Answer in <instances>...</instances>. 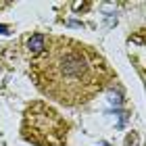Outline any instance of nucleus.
Returning <instances> with one entry per match:
<instances>
[{"mask_svg":"<svg viewBox=\"0 0 146 146\" xmlns=\"http://www.w3.org/2000/svg\"><path fill=\"white\" fill-rule=\"evenodd\" d=\"M21 134L34 146H65L69 136V123L48 102L36 100L23 113Z\"/></svg>","mask_w":146,"mask_h":146,"instance_id":"2","label":"nucleus"},{"mask_svg":"<svg viewBox=\"0 0 146 146\" xmlns=\"http://www.w3.org/2000/svg\"><path fill=\"white\" fill-rule=\"evenodd\" d=\"M31 79L50 100L67 107L90 102L113 79L109 63L92 46L73 38H48L31 61Z\"/></svg>","mask_w":146,"mask_h":146,"instance_id":"1","label":"nucleus"},{"mask_svg":"<svg viewBox=\"0 0 146 146\" xmlns=\"http://www.w3.org/2000/svg\"><path fill=\"white\" fill-rule=\"evenodd\" d=\"M44 46H46V38L42 34H36V36H31L29 38V42H27V50L31 52V54H40V52L44 50Z\"/></svg>","mask_w":146,"mask_h":146,"instance_id":"3","label":"nucleus"}]
</instances>
